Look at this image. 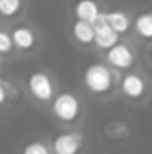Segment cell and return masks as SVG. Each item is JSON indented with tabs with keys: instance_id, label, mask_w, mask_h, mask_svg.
Segmentation results:
<instances>
[{
	"instance_id": "cell-1",
	"label": "cell",
	"mask_w": 152,
	"mask_h": 154,
	"mask_svg": "<svg viewBox=\"0 0 152 154\" xmlns=\"http://www.w3.org/2000/svg\"><path fill=\"white\" fill-rule=\"evenodd\" d=\"M84 84L93 93H106L113 84V75L104 65H90L84 70Z\"/></svg>"
},
{
	"instance_id": "cell-2",
	"label": "cell",
	"mask_w": 152,
	"mask_h": 154,
	"mask_svg": "<svg viewBox=\"0 0 152 154\" xmlns=\"http://www.w3.org/2000/svg\"><path fill=\"white\" fill-rule=\"evenodd\" d=\"M52 111L63 122H74L81 113L79 99L72 93H59L52 102Z\"/></svg>"
},
{
	"instance_id": "cell-3",
	"label": "cell",
	"mask_w": 152,
	"mask_h": 154,
	"mask_svg": "<svg viewBox=\"0 0 152 154\" xmlns=\"http://www.w3.org/2000/svg\"><path fill=\"white\" fill-rule=\"evenodd\" d=\"M27 88L34 99L47 102L54 95V82L45 72H32L27 79Z\"/></svg>"
},
{
	"instance_id": "cell-4",
	"label": "cell",
	"mask_w": 152,
	"mask_h": 154,
	"mask_svg": "<svg viewBox=\"0 0 152 154\" xmlns=\"http://www.w3.org/2000/svg\"><path fill=\"white\" fill-rule=\"evenodd\" d=\"M91 27H93V41H95L97 47L109 50L113 45L118 43V34L106 23L104 13H100V14L95 18V22L91 23Z\"/></svg>"
},
{
	"instance_id": "cell-5",
	"label": "cell",
	"mask_w": 152,
	"mask_h": 154,
	"mask_svg": "<svg viewBox=\"0 0 152 154\" xmlns=\"http://www.w3.org/2000/svg\"><path fill=\"white\" fill-rule=\"evenodd\" d=\"M84 138L81 133L72 131V133H61L54 138L52 143V152L54 154H79L82 149Z\"/></svg>"
},
{
	"instance_id": "cell-6",
	"label": "cell",
	"mask_w": 152,
	"mask_h": 154,
	"mask_svg": "<svg viewBox=\"0 0 152 154\" xmlns=\"http://www.w3.org/2000/svg\"><path fill=\"white\" fill-rule=\"evenodd\" d=\"M106 61L116 68V70H127L132 66V61H134V54L132 50L129 48V45L125 43H116L113 45L108 54H106Z\"/></svg>"
},
{
	"instance_id": "cell-7",
	"label": "cell",
	"mask_w": 152,
	"mask_h": 154,
	"mask_svg": "<svg viewBox=\"0 0 152 154\" xmlns=\"http://www.w3.org/2000/svg\"><path fill=\"white\" fill-rule=\"evenodd\" d=\"M9 36H11V41H13V47H18L22 50H29L36 45V34L27 25H16L11 31Z\"/></svg>"
},
{
	"instance_id": "cell-8",
	"label": "cell",
	"mask_w": 152,
	"mask_h": 154,
	"mask_svg": "<svg viewBox=\"0 0 152 154\" xmlns=\"http://www.w3.org/2000/svg\"><path fill=\"white\" fill-rule=\"evenodd\" d=\"M122 91L129 99H141L145 93V81L138 74H129L122 79Z\"/></svg>"
},
{
	"instance_id": "cell-9",
	"label": "cell",
	"mask_w": 152,
	"mask_h": 154,
	"mask_svg": "<svg viewBox=\"0 0 152 154\" xmlns=\"http://www.w3.org/2000/svg\"><path fill=\"white\" fill-rule=\"evenodd\" d=\"M99 14H100V11H99V4L95 0H79L75 4V16L79 22L93 23Z\"/></svg>"
},
{
	"instance_id": "cell-10",
	"label": "cell",
	"mask_w": 152,
	"mask_h": 154,
	"mask_svg": "<svg viewBox=\"0 0 152 154\" xmlns=\"http://www.w3.org/2000/svg\"><path fill=\"white\" fill-rule=\"evenodd\" d=\"M104 18H106V23L113 29L116 34L127 32L129 27H131V18L123 11H109V13H104Z\"/></svg>"
},
{
	"instance_id": "cell-11",
	"label": "cell",
	"mask_w": 152,
	"mask_h": 154,
	"mask_svg": "<svg viewBox=\"0 0 152 154\" xmlns=\"http://www.w3.org/2000/svg\"><path fill=\"white\" fill-rule=\"evenodd\" d=\"M72 34L82 45L93 43V27H91V23H86V22H79L77 20L75 23L72 25Z\"/></svg>"
},
{
	"instance_id": "cell-12",
	"label": "cell",
	"mask_w": 152,
	"mask_h": 154,
	"mask_svg": "<svg viewBox=\"0 0 152 154\" xmlns=\"http://www.w3.org/2000/svg\"><path fill=\"white\" fill-rule=\"evenodd\" d=\"M134 27H136V32H138L141 38L149 39L152 36V14L150 13H143V14H140V16L136 18Z\"/></svg>"
},
{
	"instance_id": "cell-13",
	"label": "cell",
	"mask_w": 152,
	"mask_h": 154,
	"mask_svg": "<svg viewBox=\"0 0 152 154\" xmlns=\"http://www.w3.org/2000/svg\"><path fill=\"white\" fill-rule=\"evenodd\" d=\"M22 9V0H0V14L2 16H14Z\"/></svg>"
},
{
	"instance_id": "cell-14",
	"label": "cell",
	"mask_w": 152,
	"mask_h": 154,
	"mask_svg": "<svg viewBox=\"0 0 152 154\" xmlns=\"http://www.w3.org/2000/svg\"><path fill=\"white\" fill-rule=\"evenodd\" d=\"M22 154H50V149L43 142H31L23 147Z\"/></svg>"
},
{
	"instance_id": "cell-15",
	"label": "cell",
	"mask_w": 152,
	"mask_h": 154,
	"mask_svg": "<svg viewBox=\"0 0 152 154\" xmlns=\"http://www.w3.org/2000/svg\"><path fill=\"white\" fill-rule=\"evenodd\" d=\"M11 50H13V41L9 32L0 31V54H9Z\"/></svg>"
},
{
	"instance_id": "cell-16",
	"label": "cell",
	"mask_w": 152,
	"mask_h": 154,
	"mask_svg": "<svg viewBox=\"0 0 152 154\" xmlns=\"http://www.w3.org/2000/svg\"><path fill=\"white\" fill-rule=\"evenodd\" d=\"M7 88H9V84L4 79H0V106L7 100Z\"/></svg>"
}]
</instances>
